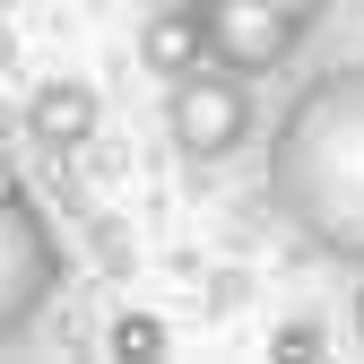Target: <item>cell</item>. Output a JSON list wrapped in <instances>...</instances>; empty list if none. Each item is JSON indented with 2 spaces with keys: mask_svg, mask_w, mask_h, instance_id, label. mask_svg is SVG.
<instances>
[{
  "mask_svg": "<svg viewBox=\"0 0 364 364\" xmlns=\"http://www.w3.org/2000/svg\"><path fill=\"white\" fill-rule=\"evenodd\" d=\"M61 278H70V260H61L53 217H43L26 191L0 200V347H26V338L43 330Z\"/></svg>",
  "mask_w": 364,
  "mask_h": 364,
  "instance_id": "4",
  "label": "cell"
},
{
  "mask_svg": "<svg viewBox=\"0 0 364 364\" xmlns=\"http://www.w3.org/2000/svg\"><path fill=\"white\" fill-rule=\"evenodd\" d=\"M260 200L312 260L364 269V53L312 70L278 105V130L260 148Z\"/></svg>",
  "mask_w": 364,
  "mask_h": 364,
  "instance_id": "1",
  "label": "cell"
},
{
  "mask_svg": "<svg viewBox=\"0 0 364 364\" xmlns=\"http://www.w3.org/2000/svg\"><path fill=\"white\" fill-rule=\"evenodd\" d=\"M355 338H364V287H355Z\"/></svg>",
  "mask_w": 364,
  "mask_h": 364,
  "instance_id": "10",
  "label": "cell"
},
{
  "mask_svg": "<svg viewBox=\"0 0 364 364\" xmlns=\"http://www.w3.org/2000/svg\"><path fill=\"white\" fill-rule=\"evenodd\" d=\"M26 130H35V148H53V156H70V148H87L105 130V96L87 78H43L35 96H26Z\"/></svg>",
  "mask_w": 364,
  "mask_h": 364,
  "instance_id": "5",
  "label": "cell"
},
{
  "mask_svg": "<svg viewBox=\"0 0 364 364\" xmlns=\"http://www.w3.org/2000/svg\"><path fill=\"white\" fill-rule=\"evenodd\" d=\"M139 61H148L156 78H182V70H200V61H208V26H200L191 0H165V9H148V26H139Z\"/></svg>",
  "mask_w": 364,
  "mask_h": 364,
  "instance_id": "6",
  "label": "cell"
},
{
  "mask_svg": "<svg viewBox=\"0 0 364 364\" xmlns=\"http://www.w3.org/2000/svg\"><path fill=\"white\" fill-rule=\"evenodd\" d=\"M200 26H208V53L225 70L243 78H278L312 35H321V18L338 9V0H191Z\"/></svg>",
  "mask_w": 364,
  "mask_h": 364,
  "instance_id": "3",
  "label": "cell"
},
{
  "mask_svg": "<svg viewBox=\"0 0 364 364\" xmlns=\"http://www.w3.org/2000/svg\"><path fill=\"white\" fill-rule=\"evenodd\" d=\"M113 355H165V321L156 312H122L113 321Z\"/></svg>",
  "mask_w": 364,
  "mask_h": 364,
  "instance_id": "7",
  "label": "cell"
},
{
  "mask_svg": "<svg viewBox=\"0 0 364 364\" xmlns=\"http://www.w3.org/2000/svg\"><path fill=\"white\" fill-rule=\"evenodd\" d=\"M165 130H173V148L191 156V165H225V156L252 148V130H260V96H252L243 70H225V61L208 53L200 70L165 78Z\"/></svg>",
  "mask_w": 364,
  "mask_h": 364,
  "instance_id": "2",
  "label": "cell"
},
{
  "mask_svg": "<svg viewBox=\"0 0 364 364\" xmlns=\"http://www.w3.org/2000/svg\"><path fill=\"white\" fill-rule=\"evenodd\" d=\"M278 355H321V330H312V321H287L278 330Z\"/></svg>",
  "mask_w": 364,
  "mask_h": 364,
  "instance_id": "8",
  "label": "cell"
},
{
  "mask_svg": "<svg viewBox=\"0 0 364 364\" xmlns=\"http://www.w3.org/2000/svg\"><path fill=\"white\" fill-rule=\"evenodd\" d=\"M18 191H26V182H18V165L0 156V200H18Z\"/></svg>",
  "mask_w": 364,
  "mask_h": 364,
  "instance_id": "9",
  "label": "cell"
}]
</instances>
